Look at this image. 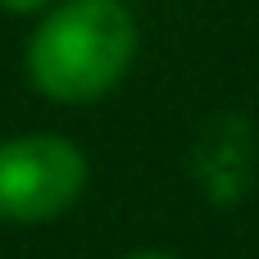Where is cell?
Returning <instances> with one entry per match:
<instances>
[{"label":"cell","instance_id":"6da1fadb","mask_svg":"<svg viewBox=\"0 0 259 259\" xmlns=\"http://www.w3.org/2000/svg\"><path fill=\"white\" fill-rule=\"evenodd\" d=\"M137 55V18L123 0H64L27 41V77L59 105L100 100Z\"/></svg>","mask_w":259,"mask_h":259},{"label":"cell","instance_id":"7a4b0ae2","mask_svg":"<svg viewBox=\"0 0 259 259\" xmlns=\"http://www.w3.org/2000/svg\"><path fill=\"white\" fill-rule=\"evenodd\" d=\"M87 191V155L55 132L0 141V219L50 223Z\"/></svg>","mask_w":259,"mask_h":259},{"label":"cell","instance_id":"3957f363","mask_svg":"<svg viewBox=\"0 0 259 259\" xmlns=\"http://www.w3.org/2000/svg\"><path fill=\"white\" fill-rule=\"evenodd\" d=\"M191 173L214 205H237L255 178V132L237 114H219L200 127L191 150Z\"/></svg>","mask_w":259,"mask_h":259},{"label":"cell","instance_id":"277c9868","mask_svg":"<svg viewBox=\"0 0 259 259\" xmlns=\"http://www.w3.org/2000/svg\"><path fill=\"white\" fill-rule=\"evenodd\" d=\"M0 5H5L9 14H32V9H46L50 0H0Z\"/></svg>","mask_w":259,"mask_h":259},{"label":"cell","instance_id":"5b68a950","mask_svg":"<svg viewBox=\"0 0 259 259\" xmlns=\"http://www.w3.org/2000/svg\"><path fill=\"white\" fill-rule=\"evenodd\" d=\"M123 259H178V255H168V250H132V255H123Z\"/></svg>","mask_w":259,"mask_h":259}]
</instances>
